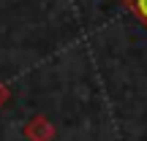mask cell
<instances>
[{"label":"cell","instance_id":"3957f363","mask_svg":"<svg viewBox=\"0 0 147 141\" xmlns=\"http://www.w3.org/2000/svg\"><path fill=\"white\" fill-rule=\"evenodd\" d=\"M5 100H8V87H5V84H0V106H3Z\"/></svg>","mask_w":147,"mask_h":141},{"label":"cell","instance_id":"6da1fadb","mask_svg":"<svg viewBox=\"0 0 147 141\" xmlns=\"http://www.w3.org/2000/svg\"><path fill=\"white\" fill-rule=\"evenodd\" d=\"M25 136L30 138V141H52V138H55V128H52V122H49V120L36 117V120L27 122Z\"/></svg>","mask_w":147,"mask_h":141},{"label":"cell","instance_id":"7a4b0ae2","mask_svg":"<svg viewBox=\"0 0 147 141\" xmlns=\"http://www.w3.org/2000/svg\"><path fill=\"white\" fill-rule=\"evenodd\" d=\"M128 3L134 5V11H136V16L147 25V0H128Z\"/></svg>","mask_w":147,"mask_h":141}]
</instances>
